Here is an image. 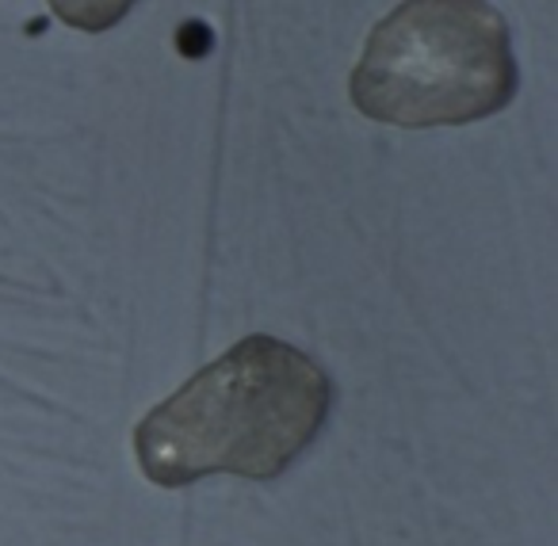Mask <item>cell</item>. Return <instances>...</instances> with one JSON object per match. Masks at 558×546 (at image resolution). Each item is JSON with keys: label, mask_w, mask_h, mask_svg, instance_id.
I'll use <instances>...</instances> for the list:
<instances>
[{"label": "cell", "mask_w": 558, "mask_h": 546, "mask_svg": "<svg viewBox=\"0 0 558 546\" xmlns=\"http://www.w3.org/2000/svg\"><path fill=\"white\" fill-rule=\"evenodd\" d=\"M47 4L62 24L73 27V32L100 35V32H111L116 24H123L126 12H131L138 0H47Z\"/></svg>", "instance_id": "3"}, {"label": "cell", "mask_w": 558, "mask_h": 546, "mask_svg": "<svg viewBox=\"0 0 558 546\" xmlns=\"http://www.w3.org/2000/svg\"><path fill=\"white\" fill-rule=\"evenodd\" d=\"M333 405L329 375L276 337H245L154 405L134 428V451L154 485L207 474L279 477L318 439Z\"/></svg>", "instance_id": "1"}, {"label": "cell", "mask_w": 558, "mask_h": 546, "mask_svg": "<svg viewBox=\"0 0 558 546\" xmlns=\"http://www.w3.org/2000/svg\"><path fill=\"white\" fill-rule=\"evenodd\" d=\"M517 85L509 24L489 0H402L367 35L349 93L375 123L428 131L497 116Z\"/></svg>", "instance_id": "2"}]
</instances>
